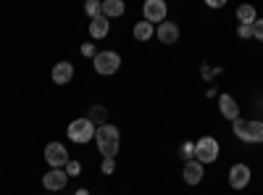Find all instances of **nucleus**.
<instances>
[{
    "mask_svg": "<svg viewBox=\"0 0 263 195\" xmlns=\"http://www.w3.org/2000/svg\"><path fill=\"white\" fill-rule=\"evenodd\" d=\"M63 171H66V174H69V177H79V171H82V164L71 158L69 164H66V166H63Z\"/></svg>",
    "mask_w": 263,
    "mask_h": 195,
    "instance_id": "nucleus-20",
    "label": "nucleus"
},
{
    "mask_svg": "<svg viewBox=\"0 0 263 195\" xmlns=\"http://www.w3.org/2000/svg\"><path fill=\"white\" fill-rule=\"evenodd\" d=\"M253 37L258 42H263V19H255V24H253Z\"/></svg>",
    "mask_w": 263,
    "mask_h": 195,
    "instance_id": "nucleus-21",
    "label": "nucleus"
},
{
    "mask_svg": "<svg viewBox=\"0 0 263 195\" xmlns=\"http://www.w3.org/2000/svg\"><path fill=\"white\" fill-rule=\"evenodd\" d=\"M156 37L163 42V45H174V42L179 40V27L174 24V21H163V24H158V29H156Z\"/></svg>",
    "mask_w": 263,
    "mask_h": 195,
    "instance_id": "nucleus-11",
    "label": "nucleus"
},
{
    "mask_svg": "<svg viewBox=\"0 0 263 195\" xmlns=\"http://www.w3.org/2000/svg\"><path fill=\"white\" fill-rule=\"evenodd\" d=\"M237 34L242 37V40H250V37H253V27H245V24H239V27H237Z\"/></svg>",
    "mask_w": 263,
    "mask_h": 195,
    "instance_id": "nucleus-24",
    "label": "nucleus"
},
{
    "mask_svg": "<svg viewBox=\"0 0 263 195\" xmlns=\"http://www.w3.org/2000/svg\"><path fill=\"white\" fill-rule=\"evenodd\" d=\"M182 174H184V182L187 185H200L203 182V174H205V169H203V164L200 161H187L184 164V171H182Z\"/></svg>",
    "mask_w": 263,
    "mask_h": 195,
    "instance_id": "nucleus-12",
    "label": "nucleus"
},
{
    "mask_svg": "<svg viewBox=\"0 0 263 195\" xmlns=\"http://www.w3.org/2000/svg\"><path fill=\"white\" fill-rule=\"evenodd\" d=\"M45 161H48V166H53V169H63L71 158H69V150H66L63 143H48V145H45Z\"/></svg>",
    "mask_w": 263,
    "mask_h": 195,
    "instance_id": "nucleus-6",
    "label": "nucleus"
},
{
    "mask_svg": "<svg viewBox=\"0 0 263 195\" xmlns=\"http://www.w3.org/2000/svg\"><path fill=\"white\" fill-rule=\"evenodd\" d=\"M216 158H218V140L216 137H200L195 143V161H200L205 166V164H213Z\"/></svg>",
    "mask_w": 263,
    "mask_h": 195,
    "instance_id": "nucleus-5",
    "label": "nucleus"
},
{
    "mask_svg": "<svg viewBox=\"0 0 263 195\" xmlns=\"http://www.w3.org/2000/svg\"><path fill=\"white\" fill-rule=\"evenodd\" d=\"M103 174H114V171H116V161L114 158H103Z\"/></svg>",
    "mask_w": 263,
    "mask_h": 195,
    "instance_id": "nucleus-23",
    "label": "nucleus"
},
{
    "mask_svg": "<svg viewBox=\"0 0 263 195\" xmlns=\"http://www.w3.org/2000/svg\"><path fill=\"white\" fill-rule=\"evenodd\" d=\"M100 8H103V3H98V0H87V3H84V13L90 19L100 16Z\"/></svg>",
    "mask_w": 263,
    "mask_h": 195,
    "instance_id": "nucleus-19",
    "label": "nucleus"
},
{
    "mask_svg": "<svg viewBox=\"0 0 263 195\" xmlns=\"http://www.w3.org/2000/svg\"><path fill=\"white\" fill-rule=\"evenodd\" d=\"M208 6H211V8H221L224 0H208Z\"/></svg>",
    "mask_w": 263,
    "mask_h": 195,
    "instance_id": "nucleus-26",
    "label": "nucleus"
},
{
    "mask_svg": "<svg viewBox=\"0 0 263 195\" xmlns=\"http://www.w3.org/2000/svg\"><path fill=\"white\" fill-rule=\"evenodd\" d=\"M142 13H145L147 24H163L166 13H168V6L163 3V0H147V3L142 6Z\"/></svg>",
    "mask_w": 263,
    "mask_h": 195,
    "instance_id": "nucleus-7",
    "label": "nucleus"
},
{
    "mask_svg": "<svg viewBox=\"0 0 263 195\" xmlns=\"http://www.w3.org/2000/svg\"><path fill=\"white\" fill-rule=\"evenodd\" d=\"M182 156L192 161V156H195V143H184V145H182Z\"/></svg>",
    "mask_w": 263,
    "mask_h": 195,
    "instance_id": "nucleus-25",
    "label": "nucleus"
},
{
    "mask_svg": "<svg viewBox=\"0 0 263 195\" xmlns=\"http://www.w3.org/2000/svg\"><path fill=\"white\" fill-rule=\"evenodd\" d=\"M50 77H53L55 84H69L74 79V63L71 61H58L50 72Z\"/></svg>",
    "mask_w": 263,
    "mask_h": 195,
    "instance_id": "nucleus-10",
    "label": "nucleus"
},
{
    "mask_svg": "<svg viewBox=\"0 0 263 195\" xmlns=\"http://www.w3.org/2000/svg\"><path fill=\"white\" fill-rule=\"evenodd\" d=\"M108 29H111V19H105L103 13L95 16V19H90V37L103 40V37L108 34Z\"/></svg>",
    "mask_w": 263,
    "mask_h": 195,
    "instance_id": "nucleus-14",
    "label": "nucleus"
},
{
    "mask_svg": "<svg viewBox=\"0 0 263 195\" xmlns=\"http://www.w3.org/2000/svg\"><path fill=\"white\" fill-rule=\"evenodd\" d=\"M95 143H98V150L103 153V158H114L121 148V135H119V127H114L111 121L98 127L95 132Z\"/></svg>",
    "mask_w": 263,
    "mask_h": 195,
    "instance_id": "nucleus-1",
    "label": "nucleus"
},
{
    "mask_svg": "<svg viewBox=\"0 0 263 195\" xmlns=\"http://www.w3.org/2000/svg\"><path fill=\"white\" fill-rule=\"evenodd\" d=\"M250 185V166L248 164H234L229 169V187L232 190H242Z\"/></svg>",
    "mask_w": 263,
    "mask_h": 195,
    "instance_id": "nucleus-8",
    "label": "nucleus"
},
{
    "mask_svg": "<svg viewBox=\"0 0 263 195\" xmlns=\"http://www.w3.org/2000/svg\"><path fill=\"white\" fill-rule=\"evenodd\" d=\"M218 111H221V116L229 119V121H237V119H239V105H237V100H234L232 95H227V93L218 98Z\"/></svg>",
    "mask_w": 263,
    "mask_h": 195,
    "instance_id": "nucleus-13",
    "label": "nucleus"
},
{
    "mask_svg": "<svg viewBox=\"0 0 263 195\" xmlns=\"http://www.w3.org/2000/svg\"><path fill=\"white\" fill-rule=\"evenodd\" d=\"M66 182H69V174H66L63 169H50L48 174L42 177V187H45V190H53V192L63 190Z\"/></svg>",
    "mask_w": 263,
    "mask_h": 195,
    "instance_id": "nucleus-9",
    "label": "nucleus"
},
{
    "mask_svg": "<svg viewBox=\"0 0 263 195\" xmlns=\"http://www.w3.org/2000/svg\"><path fill=\"white\" fill-rule=\"evenodd\" d=\"M74 195H90V190H87V187H79V190H77Z\"/></svg>",
    "mask_w": 263,
    "mask_h": 195,
    "instance_id": "nucleus-27",
    "label": "nucleus"
},
{
    "mask_svg": "<svg viewBox=\"0 0 263 195\" xmlns=\"http://www.w3.org/2000/svg\"><path fill=\"white\" fill-rule=\"evenodd\" d=\"M232 129H234V135L242 140V143H263V121L237 119Z\"/></svg>",
    "mask_w": 263,
    "mask_h": 195,
    "instance_id": "nucleus-3",
    "label": "nucleus"
},
{
    "mask_svg": "<svg viewBox=\"0 0 263 195\" xmlns=\"http://www.w3.org/2000/svg\"><path fill=\"white\" fill-rule=\"evenodd\" d=\"M255 8L253 6H239L237 8V21H239V24H245V27H253L255 24Z\"/></svg>",
    "mask_w": 263,
    "mask_h": 195,
    "instance_id": "nucleus-17",
    "label": "nucleus"
},
{
    "mask_svg": "<svg viewBox=\"0 0 263 195\" xmlns=\"http://www.w3.org/2000/svg\"><path fill=\"white\" fill-rule=\"evenodd\" d=\"M124 11H126V6L121 3V0H103V8H100V13H103L105 19L124 16Z\"/></svg>",
    "mask_w": 263,
    "mask_h": 195,
    "instance_id": "nucleus-15",
    "label": "nucleus"
},
{
    "mask_svg": "<svg viewBox=\"0 0 263 195\" xmlns=\"http://www.w3.org/2000/svg\"><path fill=\"white\" fill-rule=\"evenodd\" d=\"M92 63H95V72H98V74L111 77V74H116V72L121 69V56L114 53V50H100V53L92 58Z\"/></svg>",
    "mask_w": 263,
    "mask_h": 195,
    "instance_id": "nucleus-4",
    "label": "nucleus"
},
{
    "mask_svg": "<svg viewBox=\"0 0 263 195\" xmlns=\"http://www.w3.org/2000/svg\"><path fill=\"white\" fill-rule=\"evenodd\" d=\"M82 56H87V58H95V56H98V50H95V42H84V45H82Z\"/></svg>",
    "mask_w": 263,
    "mask_h": 195,
    "instance_id": "nucleus-22",
    "label": "nucleus"
},
{
    "mask_svg": "<svg viewBox=\"0 0 263 195\" xmlns=\"http://www.w3.org/2000/svg\"><path fill=\"white\" fill-rule=\"evenodd\" d=\"M132 34H135L137 42H147L153 37V24H147V21H137L135 29H132Z\"/></svg>",
    "mask_w": 263,
    "mask_h": 195,
    "instance_id": "nucleus-18",
    "label": "nucleus"
},
{
    "mask_svg": "<svg viewBox=\"0 0 263 195\" xmlns=\"http://www.w3.org/2000/svg\"><path fill=\"white\" fill-rule=\"evenodd\" d=\"M95 132H98V127H95L90 119H87V116L74 119L69 127H66V135H69V140H71V143H79V145L95 140Z\"/></svg>",
    "mask_w": 263,
    "mask_h": 195,
    "instance_id": "nucleus-2",
    "label": "nucleus"
},
{
    "mask_svg": "<svg viewBox=\"0 0 263 195\" xmlns=\"http://www.w3.org/2000/svg\"><path fill=\"white\" fill-rule=\"evenodd\" d=\"M87 119H90L95 127L108 124V111H105V105H90V111H87Z\"/></svg>",
    "mask_w": 263,
    "mask_h": 195,
    "instance_id": "nucleus-16",
    "label": "nucleus"
}]
</instances>
